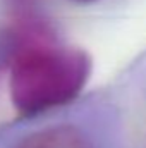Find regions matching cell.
<instances>
[{
    "mask_svg": "<svg viewBox=\"0 0 146 148\" xmlns=\"http://www.w3.org/2000/svg\"><path fill=\"white\" fill-rule=\"evenodd\" d=\"M91 74V59L81 48L60 45L36 19L16 31L9 77L10 100L23 115H36L74 100Z\"/></svg>",
    "mask_w": 146,
    "mask_h": 148,
    "instance_id": "1",
    "label": "cell"
},
{
    "mask_svg": "<svg viewBox=\"0 0 146 148\" xmlns=\"http://www.w3.org/2000/svg\"><path fill=\"white\" fill-rule=\"evenodd\" d=\"M12 148H95V145L81 127L57 124L24 136Z\"/></svg>",
    "mask_w": 146,
    "mask_h": 148,
    "instance_id": "2",
    "label": "cell"
},
{
    "mask_svg": "<svg viewBox=\"0 0 146 148\" xmlns=\"http://www.w3.org/2000/svg\"><path fill=\"white\" fill-rule=\"evenodd\" d=\"M74 2H77V3H91L95 0H74Z\"/></svg>",
    "mask_w": 146,
    "mask_h": 148,
    "instance_id": "3",
    "label": "cell"
}]
</instances>
